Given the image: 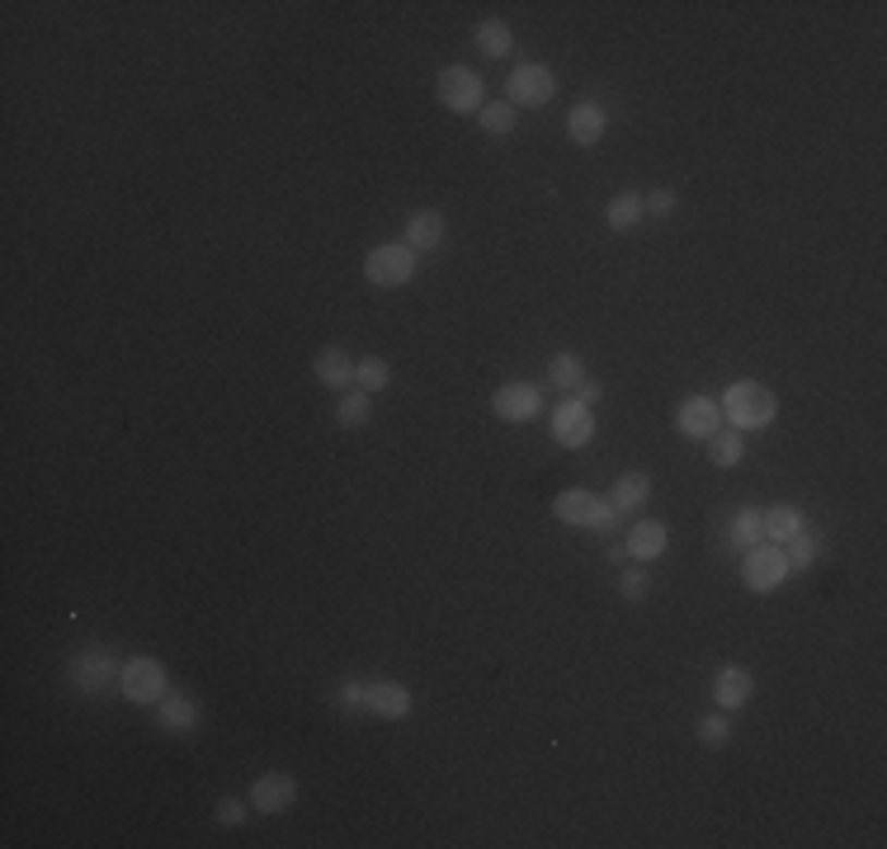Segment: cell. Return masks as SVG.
Returning <instances> with one entry per match:
<instances>
[{"label": "cell", "mask_w": 887, "mask_h": 849, "mask_svg": "<svg viewBox=\"0 0 887 849\" xmlns=\"http://www.w3.org/2000/svg\"><path fill=\"white\" fill-rule=\"evenodd\" d=\"M552 515L562 519V524H571V529H595V533H619L623 529V515L609 505V495H595V491H585V487L557 491Z\"/></svg>", "instance_id": "obj_1"}, {"label": "cell", "mask_w": 887, "mask_h": 849, "mask_svg": "<svg viewBox=\"0 0 887 849\" xmlns=\"http://www.w3.org/2000/svg\"><path fill=\"white\" fill-rule=\"evenodd\" d=\"M722 416L732 420V430L741 434H751V430H765L769 420L779 416V402H775V392L761 387V382H732L722 396Z\"/></svg>", "instance_id": "obj_2"}, {"label": "cell", "mask_w": 887, "mask_h": 849, "mask_svg": "<svg viewBox=\"0 0 887 849\" xmlns=\"http://www.w3.org/2000/svg\"><path fill=\"white\" fill-rule=\"evenodd\" d=\"M119 675H123V665H119V656H113L109 647H85V651H76V656L66 661V685L76 689V693H85V699L119 689Z\"/></svg>", "instance_id": "obj_3"}, {"label": "cell", "mask_w": 887, "mask_h": 849, "mask_svg": "<svg viewBox=\"0 0 887 849\" xmlns=\"http://www.w3.org/2000/svg\"><path fill=\"white\" fill-rule=\"evenodd\" d=\"M789 576H793V566H789V557H783L779 543H755V547L741 552V580H746V590L769 594V590H779Z\"/></svg>", "instance_id": "obj_4"}, {"label": "cell", "mask_w": 887, "mask_h": 849, "mask_svg": "<svg viewBox=\"0 0 887 849\" xmlns=\"http://www.w3.org/2000/svg\"><path fill=\"white\" fill-rule=\"evenodd\" d=\"M552 95H557V71L543 62H520L506 81V104L514 109H543L552 104Z\"/></svg>", "instance_id": "obj_5"}, {"label": "cell", "mask_w": 887, "mask_h": 849, "mask_svg": "<svg viewBox=\"0 0 887 849\" xmlns=\"http://www.w3.org/2000/svg\"><path fill=\"white\" fill-rule=\"evenodd\" d=\"M435 95L449 113H482L486 109V85L472 66H444L435 81Z\"/></svg>", "instance_id": "obj_6"}, {"label": "cell", "mask_w": 887, "mask_h": 849, "mask_svg": "<svg viewBox=\"0 0 887 849\" xmlns=\"http://www.w3.org/2000/svg\"><path fill=\"white\" fill-rule=\"evenodd\" d=\"M119 693L127 703H161L170 693V679H166V665L156 656H133L123 661V675H119Z\"/></svg>", "instance_id": "obj_7"}, {"label": "cell", "mask_w": 887, "mask_h": 849, "mask_svg": "<svg viewBox=\"0 0 887 849\" xmlns=\"http://www.w3.org/2000/svg\"><path fill=\"white\" fill-rule=\"evenodd\" d=\"M364 274L374 288H406L411 279H416V250L411 246H374L364 255Z\"/></svg>", "instance_id": "obj_8"}, {"label": "cell", "mask_w": 887, "mask_h": 849, "mask_svg": "<svg viewBox=\"0 0 887 849\" xmlns=\"http://www.w3.org/2000/svg\"><path fill=\"white\" fill-rule=\"evenodd\" d=\"M552 439L562 448H585L595 439V410L585 402H576V396H567V402L552 410Z\"/></svg>", "instance_id": "obj_9"}, {"label": "cell", "mask_w": 887, "mask_h": 849, "mask_svg": "<svg viewBox=\"0 0 887 849\" xmlns=\"http://www.w3.org/2000/svg\"><path fill=\"white\" fill-rule=\"evenodd\" d=\"M416 707V693L397 679H364V713H374L382 722H397Z\"/></svg>", "instance_id": "obj_10"}, {"label": "cell", "mask_w": 887, "mask_h": 849, "mask_svg": "<svg viewBox=\"0 0 887 849\" xmlns=\"http://www.w3.org/2000/svg\"><path fill=\"white\" fill-rule=\"evenodd\" d=\"M246 802H251V812H260V816L289 812V807L297 802V778H293V774H260V778L251 784Z\"/></svg>", "instance_id": "obj_11"}, {"label": "cell", "mask_w": 887, "mask_h": 849, "mask_svg": "<svg viewBox=\"0 0 887 849\" xmlns=\"http://www.w3.org/2000/svg\"><path fill=\"white\" fill-rule=\"evenodd\" d=\"M491 410H496L500 420L524 424V420H534L538 410H543V392L534 387V382H506V387H496Z\"/></svg>", "instance_id": "obj_12"}, {"label": "cell", "mask_w": 887, "mask_h": 849, "mask_svg": "<svg viewBox=\"0 0 887 849\" xmlns=\"http://www.w3.org/2000/svg\"><path fill=\"white\" fill-rule=\"evenodd\" d=\"M676 424L684 439H713L722 430V406L713 396H684L676 410Z\"/></svg>", "instance_id": "obj_13"}, {"label": "cell", "mask_w": 887, "mask_h": 849, "mask_svg": "<svg viewBox=\"0 0 887 849\" xmlns=\"http://www.w3.org/2000/svg\"><path fill=\"white\" fill-rule=\"evenodd\" d=\"M623 547H628V557L633 562H656L670 547V529L666 524H656V519H637L633 529L623 533Z\"/></svg>", "instance_id": "obj_14"}, {"label": "cell", "mask_w": 887, "mask_h": 849, "mask_svg": "<svg viewBox=\"0 0 887 849\" xmlns=\"http://www.w3.org/2000/svg\"><path fill=\"white\" fill-rule=\"evenodd\" d=\"M444 236H449V222H444V212L421 208V212H411V218H406V241H402V246H411L416 255H425V250H439Z\"/></svg>", "instance_id": "obj_15"}, {"label": "cell", "mask_w": 887, "mask_h": 849, "mask_svg": "<svg viewBox=\"0 0 887 849\" xmlns=\"http://www.w3.org/2000/svg\"><path fill=\"white\" fill-rule=\"evenodd\" d=\"M156 727L170 731V736L198 731V703L190 699V693H166V699L156 703Z\"/></svg>", "instance_id": "obj_16"}, {"label": "cell", "mask_w": 887, "mask_h": 849, "mask_svg": "<svg viewBox=\"0 0 887 849\" xmlns=\"http://www.w3.org/2000/svg\"><path fill=\"white\" fill-rule=\"evenodd\" d=\"M751 693H755V675L746 665H722L713 675V699H718V707H746Z\"/></svg>", "instance_id": "obj_17"}, {"label": "cell", "mask_w": 887, "mask_h": 849, "mask_svg": "<svg viewBox=\"0 0 887 849\" xmlns=\"http://www.w3.org/2000/svg\"><path fill=\"white\" fill-rule=\"evenodd\" d=\"M312 373H317L321 387H336V392H350L354 387V359L340 345H326L317 349V364H312Z\"/></svg>", "instance_id": "obj_18"}, {"label": "cell", "mask_w": 887, "mask_h": 849, "mask_svg": "<svg viewBox=\"0 0 887 849\" xmlns=\"http://www.w3.org/2000/svg\"><path fill=\"white\" fill-rule=\"evenodd\" d=\"M605 127H609V113L595 104V99H585V104H576L567 113V133L576 147H595L599 137H605Z\"/></svg>", "instance_id": "obj_19"}, {"label": "cell", "mask_w": 887, "mask_h": 849, "mask_svg": "<svg viewBox=\"0 0 887 849\" xmlns=\"http://www.w3.org/2000/svg\"><path fill=\"white\" fill-rule=\"evenodd\" d=\"M647 501H652V477L647 472H628V477L613 481V491H609V505L619 509L623 519L637 515V509H647Z\"/></svg>", "instance_id": "obj_20"}, {"label": "cell", "mask_w": 887, "mask_h": 849, "mask_svg": "<svg viewBox=\"0 0 887 849\" xmlns=\"http://www.w3.org/2000/svg\"><path fill=\"white\" fill-rule=\"evenodd\" d=\"M368 420H374V396H368L364 387L340 392V402H336V424L340 430H364Z\"/></svg>", "instance_id": "obj_21"}, {"label": "cell", "mask_w": 887, "mask_h": 849, "mask_svg": "<svg viewBox=\"0 0 887 849\" xmlns=\"http://www.w3.org/2000/svg\"><path fill=\"white\" fill-rule=\"evenodd\" d=\"M761 529H765V543H789L793 533H803V515L793 505H775V509H761Z\"/></svg>", "instance_id": "obj_22"}, {"label": "cell", "mask_w": 887, "mask_h": 849, "mask_svg": "<svg viewBox=\"0 0 887 849\" xmlns=\"http://www.w3.org/2000/svg\"><path fill=\"white\" fill-rule=\"evenodd\" d=\"M755 543H765V529H761V509H737L732 524H727V547L732 552H746Z\"/></svg>", "instance_id": "obj_23"}, {"label": "cell", "mask_w": 887, "mask_h": 849, "mask_svg": "<svg viewBox=\"0 0 887 849\" xmlns=\"http://www.w3.org/2000/svg\"><path fill=\"white\" fill-rule=\"evenodd\" d=\"M472 42L486 52V57H510L514 48V28L506 20H482L477 28H472Z\"/></svg>", "instance_id": "obj_24"}, {"label": "cell", "mask_w": 887, "mask_h": 849, "mask_svg": "<svg viewBox=\"0 0 887 849\" xmlns=\"http://www.w3.org/2000/svg\"><path fill=\"white\" fill-rule=\"evenodd\" d=\"M548 382L557 392H576L581 382H585V364H581V354H571V349H562L557 359L548 364Z\"/></svg>", "instance_id": "obj_25"}, {"label": "cell", "mask_w": 887, "mask_h": 849, "mask_svg": "<svg viewBox=\"0 0 887 849\" xmlns=\"http://www.w3.org/2000/svg\"><path fill=\"white\" fill-rule=\"evenodd\" d=\"M642 212H647V208H642V198H637V194H613V198H609L605 222L613 226V232H633V226L642 222Z\"/></svg>", "instance_id": "obj_26"}, {"label": "cell", "mask_w": 887, "mask_h": 849, "mask_svg": "<svg viewBox=\"0 0 887 849\" xmlns=\"http://www.w3.org/2000/svg\"><path fill=\"white\" fill-rule=\"evenodd\" d=\"M477 123H482V133H486V137H510V133H514V123H520V109L500 99V104H486V109L477 113Z\"/></svg>", "instance_id": "obj_27"}, {"label": "cell", "mask_w": 887, "mask_h": 849, "mask_svg": "<svg viewBox=\"0 0 887 849\" xmlns=\"http://www.w3.org/2000/svg\"><path fill=\"white\" fill-rule=\"evenodd\" d=\"M708 444H713V463H718V467H737L741 453H746V434H741V430H718Z\"/></svg>", "instance_id": "obj_28"}, {"label": "cell", "mask_w": 887, "mask_h": 849, "mask_svg": "<svg viewBox=\"0 0 887 849\" xmlns=\"http://www.w3.org/2000/svg\"><path fill=\"white\" fill-rule=\"evenodd\" d=\"M354 382H360V387H364L368 396L382 392V387H388V382H392V368H388V359H374V354H368V359H360V364H354Z\"/></svg>", "instance_id": "obj_29"}, {"label": "cell", "mask_w": 887, "mask_h": 849, "mask_svg": "<svg viewBox=\"0 0 887 849\" xmlns=\"http://www.w3.org/2000/svg\"><path fill=\"white\" fill-rule=\"evenodd\" d=\"M783 557H789L793 571H807V566L822 557V543H817V538H812V533L803 529V533H793L789 543H783Z\"/></svg>", "instance_id": "obj_30"}, {"label": "cell", "mask_w": 887, "mask_h": 849, "mask_svg": "<svg viewBox=\"0 0 887 849\" xmlns=\"http://www.w3.org/2000/svg\"><path fill=\"white\" fill-rule=\"evenodd\" d=\"M694 736H698V746L718 750V746H727V736H732V722L718 717V713H704V717L694 722Z\"/></svg>", "instance_id": "obj_31"}, {"label": "cell", "mask_w": 887, "mask_h": 849, "mask_svg": "<svg viewBox=\"0 0 887 849\" xmlns=\"http://www.w3.org/2000/svg\"><path fill=\"white\" fill-rule=\"evenodd\" d=\"M647 590H652V576L642 571V566H623V576H619V594L623 600H647Z\"/></svg>", "instance_id": "obj_32"}, {"label": "cell", "mask_w": 887, "mask_h": 849, "mask_svg": "<svg viewBox=\"0 0 887 849\" xmlns=\"http://www.w3.org/2000/svg\"><path fill=\"white\" fill-rule=\"evenodd\" d=\"M246 816H251L246 798H222L218 802V826H246Z\"/></svg>", "instance_id": "obj_33"}, {"label": "cell", "mask_w": 887, "mask_h": 849, "mask_svg": "<svg viewBox=\"0 0 887 849\" xmlns=\"http://www.w3.org/2000/svg\"><path fill=\"white\" fill-rule=\"evenodd\" d=\"M331 699L340 703V707H350V713H364V679H345Z\"/></svg>", "instance_id": "obj_34"}, {"label": "cell", "mask_w": 887, "mask_h": 849, "mask_svg": "<svg viewBox=\"0 0 887 849\" xmlns=\"http://www.w3.org/2000/svg\"><path fill=\"white\" fill-rule=\"evenodd\" d=\"M642 208H647L652 218H670V212H676V194H670V189H656V194L642 198Z\"/></svg>", "instance_id": "obj_35"}, {"label": "cell", "mask_w": 887, "mask_h": 849, "mask_svg": "<svg viewBox=\"0 0 887 849\" xmlns=\"http://www.w3.org/2000/svg\"><path fill=\"white\" fill-rule=\"evenodd\" d=\"M571 396H576V402H585V406H595V402H599V396H605V387H599V382H595V378H585V382H581V387H576V392H571Z\"/></svg>", "instance_id": "obj_36"}]
</instances>
